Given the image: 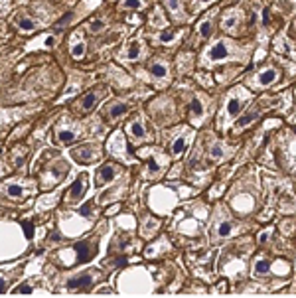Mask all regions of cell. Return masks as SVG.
<instances>
[{
    "instance_id": "cell-1",
    "label": "cell",
    "mask_w": 296,
    "mask_h": 298,
    "mask_svg": "<svg viewBox=\"0 0 296 298\" xmlns=\"http://www.w3.org/2000/svg\"><path fill=\"white\" fill-rule=\"evenodd\" d=\"M249 55V46H241L231 38H217L202 53V66H217L227 62H245Z\"/></svg>"
},
{
    "instance_id": "cell-2",
    "label": "cell",
    "mask_w": 296,
    "mask_h": 298,
    "mask_svg": "<svg viewBox=\"0 0 296 298\" xmlns=\"http://www.w3.org/2000/svg\"><path fill=\"white\" fill-rule=\"evenodd\" d=\"M253 99V93L247 91L245 87H233L231 91L227 93V97H225V103H223V107H221V113H219V129H229V125L237 118V116L243 115V111L247 109V105H249V101Z\"/></svg>"
},
{
    "instance_id": "cell-3",
    "label": "cell",
    "mask_w": 296,
    "mask_h": 298,
    "mask_svg": "<svg viewBox=\"0 0 296 298\" xmlns=\"http://www.w3.org/2000/svg\"><path fill=\"white\" fill-rule=\"evenodd\" d=\"M280 77H282L280 68L274 66V64H267V66L257 69L255 75L247 79V85L253 87V89H257V91H261V89H269V87L276 85L280 81Z\"/></svg>"
},
{
    "instance_id": "cell-4",
    "label": "cell",
    "mask_w": 296,
    "mask_h": 298,
    "mask_svg": "<svg viewBox=\"0 0 296 298\" xmlns=\"http://www.w3.org/2000/svg\"><path fill=\"white\" fill-rule=\"evenodd\" d=\"M243 24V12L241 8H227L221 16V30L227 32V34H237L239 26Z\"/></svg>"
},
{
    "instance_id": "cell-5",
    "label": "cell",
    "mask_w": 296,
    "mask_h": 298,
    "mask_svg": "<svg viewBox=\"0 0 296 298\" xmlns=\"http://www.w3.org/2000/svg\"><path fill=\"white\" fill-rule=\"evenodd\" d=\"M190 131L188 129H180L178 131V135L172 138V144H170V154L174 156V158H178V156H182L184 150H186V146H188V142H190Z\"/></svg>"
},
{
    "instance_id": "cell-6",
    "label": "cell",
    "mask_w": 296,
    "mask_h": 298,
    "mask_svg": "<svg viewBox=\"0 0 296 298\" xmlns=\"http://www.w3.org/2000/svg\"><path fill=\"white\" fill-rule=\"evenodd\" d=\"M148 73H150V79L154 83H166L168 81V73H170V68L164 59H154L148 68Z\"/></svg>"
},
{
    "instance_id": "cell-7",
    "label": "cell",
    "mask_w": 296,
    "mask_h": 298,
    "mask_svg": "<svg viewBox=\"0 0 296 298\" xmlns=\"http://www.w3.org/2000/svg\"><path fill=\"white\" fill-rule=\"evenodd\" d=\"M239 231V225L229 217V215H223L217 223H215V235L219 239H227V237H233L235 233Z\"/></svg>"
},
{
    "instance_id": "cell-8",
    "label": "cell",
    "mask_w": 296,
    "mask_h": 298,
    "mask_svg": "<svg viewBox=\"0 0 296 298\" xmlns=\"http://www.w3.org/2000/svg\"><path fill=\"white\" fill-rule=\"evenodd\" d=\"M271 267H273V263H271V259H269L267 255H257V257L253 259L251 275L257 276V278H263V276H267L271 273Z\"/></svg>"
},
{
    "instance_id": "cell-9",
    "label": "cell",
    "mask_w": 296,
    "mask_h": 298,
    "mask_svg": "<svg viewBox=\"0 0 296 298\" xmlns=\"http://www.w3.org/2000/svg\"><path fill=\"white\" fill-rule=\"evenodd\" d=\"M205 113H207V107H205V101L202 97H194L192 99V103H190V111H188V115H190V121L192 123H196V125H200L202 121H204Z\"/></svg>"
},
{
    "instance_id": "cell-10",
    "label": "cell",
    "mask_w": 296,
    "mask_h": 298,
    "mask_svg": "<svg viewBox=\"0 0 296 298\" xmlns=\"http://www.w3.org/2000/svg\"><path fill=\"white\" fill-rule=\"evenodd\" d=\"M231 154H233V150H231L229 146H225L221 140H215V142L209 146V158H211V160H215V162L227 160Z\"/></svg>"
},
{
    "instance_id": "cell-11",
    "label": "cell",
    "mask_w": 296,
    "mask_h": 298,
    "mask_svg": "<svg viewBox=\"0 0 296 298\" xmlns=\"http://www.w3.org/2000/svg\"><path fill=\"white\" fill-rule=\"evenodd\" d=\"M91 284H93V275L91 273H83V275L69 278L68 288L69 290H87Z\"/></svg>"
},
{
    "instance_id": "cell-12",
    "label": "cell",
    "mask_w": 296,
    "mask_h": 298,
    "mask_svg": "<svg viewBox=\"0 0 296 298\" xmlns=\"http://www.w3.org/2000/svg\"><path fill=\"white\" fill-rule=\"evenodd\" d=\"M184 30H164L162 34H156L154 36V40H156V44H162V46H172V44H176L180 38H182Z\"/></svg>"
},
{
    "instance_id": "cell-13",
    "label": "cell",
    "mask_w": 296,
    "mask_h": 298,
    "mask_svg": "<svg viewBox=\"0 0 296 298\" xmlns=\"http://www.w3.org/2000/svg\"><path fill=\"white\" fill-rule=\"evenodd\" d=\"M129 137L133 138V142H140V140H144V138L148 137L146 125H144L142 118H135V121L129 125Z\"/></svg>"
},
{
    "instance_id": "cell-14",
    "label": "cell",
    "mask_w": 296,
    "mask_h": 298,
    "mask_svg": "<svg viewBox=\"0 0 296 298\" xmlns=\"http://www.w3.org/2000/svg\"><path fill=\"white\" fill-rule=\"evenodd\" d=\"M142 53H144L142 44H140L138 40H133L129 46L125 47V51H123V59H125V62H137V59L142 57Z\"/></svg>"
},
{
    "instance_id": "cell-15",
    "label": "cell",
    "mask_w": 296,
    "mask_h": 298,
    "mask_svg": "<svg viewBox=\"0 0 296 298\" xmlns=\"http://www.w3.org/2000/svg\"><path fill=\"white\" fill-rule=\"evenodd\" d=\"M75 251H77V263H87V261H91V257L97 253V247L93 243L83 241V243L75 245Z\"/></svg>"
},
{
    "instance_id": "cell-16",
    "label": "cell",
    "mask_w": 296,
    "mask_h": 298,
    "mask_svg": "<svg viewBox=\"0 0 296 298\" xmlns=\"http://www.w3.org/2000/svg\"><path fill=\"white\" fill-rule=\"evenodd\" d=\"M215 14H217V10H211L205 18L200 20L198 24V34H200V38H209L211 36V30H213V18H215Z\"/></svg>"
},
{
    "instance_id": "cell-17",
    "label": "cell",
    "mask_w": 296,
    "mask_h": 298,
    "mask_svg": "<svg viewBox=\"0 0 296 298\" xmlns=\"http://www.w3.org/2000/svg\"><path fill=\"white\" fill-rule=\"evenodd\" d=\"M85 190H87V176H85V174H81V176L75 180L73 188H71V192H69V202L79 200V198L85 194Z\"/></svg>"
},
{
    "instance_id": "cell-18",
    "label": "cell",
    "mask_w": 296,
    "mask_h": 298,
    "mask_svg": "<svg viewBox=\"0 0 296 298\" xmlns=\"http://www.w3.org/2000/svg\"><path fill=\"white\" fill-rule=\"evenodd\" d=\"M116 174H119V166H114V164H105V166L99 170V186L111 182Z\"/></svg>"
},
{
    "instance_id": "cell-19",
    "label": "cell",
    "mask_w": 296,
    "mask_h": 298,
    "mask_svg": "<svg viewBox=\"0 0 296 298\" xmlns=\"http://www.w3.org/2000/svg\"><path fill=\"white\" fill-rule=\"evenodd\" d=\"M166 2V6H168V10H170V14L176 18V20H184V8H182V0H164Z\"/></svg>"
},
{
    "instance_id": "cell-20",
    "label": "cell",
    "mask_w": 296,
    "mask_h": 298,
    "mask_svg": "<svg viewBox=\"0 0 296 298\" xmlns=\"http://www.w3.org/2000/svg\"><path fill=\"white\" fill-rule=\"evenodd\" d=\"M144 223H146V225H144L142 231H140L144 237H150V235H152V233H156L158 227H160L158 219H154V217H150V215H148V217H144Z\"/></svg>"
},
{
    "instance_id": "cell-21",
    "label": "cell",
    "mask_w": 296,
    "mask_h": 298,
    "mask_svg": "<svg viewBox=\"0 0 296 298\" xmlns=\"http://www.w3.org/2000/svg\"><path fill=\"white\" fill-rule=\"evenodd\" d=\"M85 40L79 36V38H75V42H73V46H71V55L75 57V59H81L83 55H85Z\"/></svg>"
},
{
    "instance_id": "cell-22",
    "label": "cell",
    "mask_w": 296,
    "mask_h": 298,
    "mask_svg": "<svg viewBox=\"0 0 296 298\" xmlns=\"http://www.w3.org/2000/svg\"><path fill=\"white\" fill-rule=\"evenodd\" d=\"M73 156L81 162H89L95 158V152H91L89 146H83V148H75V150H73Z\"/></svg>"
},
{
    "instance_id": "cell-23",
    "label": "cell",
    "mask_w": 296,
    "mask_h": 298,
    "mask_svg": "<svg viewBox=\"0 0 296 298\" xmlns=\"http://www.w3.org/2000/svg\"><path fill=\"white\" fill-rule=\"evenodd\" d=\"M121 8L123 10H144L146 2L144 0H121Z\"/></svg>"
},
{
    "instance_id": "cell-24",
    "label": "cell",
    "mask_w": 296,
    "mask_h": 298,
    "mask_svg": "<svg viewBox=\"0 0 296 298\" xmlns=\"http://www.w3.org/2000/svg\"><path fill=\"white\" fill-rule=\"evenodd\" d=\"M99 101V93L97 91H91L87 93L85 97H83V101H81V111H89V109H93V105Z\"/></svg>"
},
{
    "instance_id": "cell-25",
    "label": "cell",
    "mask_w": 296,
    "mask_h": 298,
    "mask_svg": "<svg viewBox=\"0 0 296 298\" xmlns=\"http://www.w3.org/2000/svg\"><path fill=\"white\" fill-rule=\"evenodd\" d=\"M127 109H129V105H125V103H119V105H113L109 111H107V116L114 121V118H119L121 115H125L127 113Z\"/></svg>"
},
{
    "instance_id": "cell-26",
    "label": "cell",
    "mask_w": 296,
    "mask_h": 298,
    "mask_svg": "<svg viewBox=\"0 0 296 298\" xmlns=\"http://www.w3.org/2000/svg\"><path fill=\"white\" fill-rule=\"evenodd\" d=\"M150 26H154V28H166V18L162 16L160 8H154L152 18H150Z\"/></svg>"
},
{
    "instance_id": "cell-27",
    "label": "cell",
    "mask_w": 296,
    "mask_h": 298,
    "mask_svg": "<svg viewBox=\"0 0 296 298\" xmlns=\"http://www.w3.org/2000/svg\"><path fill=\"white\" fill-rule=\"evenodd\" d=\"M215 0H192V14H198V12H202L205 10L207 6H211Z\"/></svg>"
},
{
    "instance_id": "cell-28",
    "label": "cell",
    "mask_w": 296,
    "mask_h": 298,
    "mask_svg": "<svg viewBox=\"0 0 296 298\" xmlns=\"http://www.w3.org/2000/svg\"><path fill=\"white\" fill-rule=\"evenodd\" d=\"M6 192H8L10 198H16V200H20V198L24 196V188L20 186V184H14V182L8 184V190H6Z\"/></svg>"
},
{
    "instance_id": "cell-29",
    "label": "cell",
    "mask_w": 296,
    "mask_h": 298,
    "mask_svg": "<svg viewBox=\"0 0 296 298\" xmlns=\"http://www.w3.org/2000/svg\"><path fill=\"white\" fill-rule=\"evenodd\" d=\"M18 28H20L22 32H34V30L38 28V24L34 22V20H30V18H20V20H18Z\"/></svg>"
},
{
    "instance_id": "cell-30",
    "label": "cell",
    "mask_w": 296,
    "mask_h": 298,
    "mask_svg": "<svg viewBox=\"0 0 296 298\" xmlns=\"http://www.w3.org/2000/svg\"><path fill=\"white\" fill-rule=\"evenodd\" d=\"M57 137H60V140H62L64 144H69V142H73V140L77 138V135H75L73 131H68V129H64V131H60V133H57Z\"/></svg>"
},
{
    "instance_id": "cell-31",
    "label": "cell",
    "mask_w": 296,
    "mask_h": 298,
    "mask_svg": "<svg viewBox=\"0 0 296 298\" xmlns=\"http://www.w3.org/2000/svg\"><path fill=\"white\" fill-rule=\"evenodd\" d=\"M105 26H107L105 20H99V18H97V20H91V22H89V32H93V34H99V32H103V30H105Z\"/></svg>"
},
{
    "instance_id": "cell-32",
    "label": "cell",
    "mask_w": 296,
    "mask_h": 298,
    "mask_svg": "<svg viewBox=\"0 0 296 298\" xmlns=\"http://www.w3.org/2000/svg\"><path fill=\"white\" fill-rule=\"evenodd\" d=\"M271 235H273V227L265 229L261 235H259V243H267V239H271Z\"/></svg>"
},
{
    "instance_id": "cell-33",
    "label": "cell",
    "mask_w": 296,
    "mask_h": 298,
    "mask_svg": "<svg viewBox=\"0 0 296 298\" xmlns=\"http://www.w3.org/2000/svg\"><path fill=\"white\" fill-rule=\"evenodd\" d=\"M14 292H16V294H32V286H30V284H22V286H18Z\"/></svg>"
},
{
    "instance_id": "cell-34",
    "label": "cell",
    "mask_w": 296,
    "mask_h": 298,
    "mask_svg": "<svg viewBox=\"0 0 296 298\" xmlns=\"http://www.w3.org/2000/svg\"><path fill=\"white\" fill-rule=\"evenodd\" d=\"M4 292H6V278L0 276V294H4Z\"/></svg>"
},
{
    "instance_id": "cell-35",
    "label": "cell",
    "mask_w": 296,
    "mask_h": 298,
    "mask_svg": "<svg viewBox=\"0 0 296 298\" xmlns=\"http://www.w3.org/2000/svg\"><path fill=\"white\" fill-rule=\"evenodd\" d=\"M24 229H26V237H32V229H34V227H32L30 223H24Z\"/></svg>"
},
{
    "instance_id": "cell-36",
    "label": "cell",
    "mask_w": 296,
    "mask_h": 298,
    "mask_svg": "<svg viewBox=\"0 0 296 298\" xmlns=\"http://www.w3.org/2000/svg\"><path fill=\"white\" fill-rule=\"evenodd\" d=\"M0 6H2V4H0Z\"/></svg>"
}]
</instances>
